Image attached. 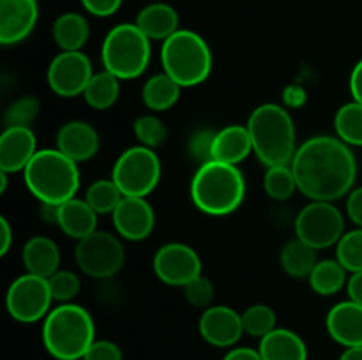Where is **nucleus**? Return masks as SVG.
Segmentation results:
<instances>
[{
	"mask_svg": "<svg viewBox=\"0 0 362 360\" xmlns=\"http://www.w3.org/2000/svg\"><path fill=\"white\" fill-rule=\"evenodd\" d=\"M297 189L311 201H334L352 191L357 161L349 145L334 136H315L297 147L290 162Z\"/></svg>",
	"mask_w": 362,
	"mask_h": 360,
	"instance_id": "nucleus-1",
	"label": "nucleus"
},
{
	"mask_svg": "<svg viewBox=\"0 0 362 360\" xmlns=\"http://www.w3.org/2000/svg\"><path fill=\"white\" fill-rule=\"evenodd\" d=\"M191 200L207 215L221 217L235 212L246 196V180L233 164L209 161L198 166L191 180Z\"/></svg>",
	"mask_w": 362,
	"mask_h": 360,
	"instance_id": "nucleus-2",
	"label": "nucleus"
},
{
	"mask_svg": "<svg viewBox=\"0 0 362 360\" xmlns=\"http://www.w3.org/2000/svg\"><path fill=\"white\" fill-rule=\"evenodd\" d=\"M253 152L267 168L288 166L297 152L296 124L283 106L265 102L247 119Z\"/></svg>",
	"mask_w": 362,
	"mask_h": 360,
	"instance_id": "nucleus-3",
	"label": "nucleus"
},
{
	"mask_svg": "<svg viewBox=\"0 0 362 360\" xmlns=\"http://www.w3.org/2000/svg\"><path fill=\"white\" fill-rule=\"evenodd\" d=\"M95 341V325L90 313L78 304H60L42 323V344L57 360H83Z\"/></svg>",
	"mask_w": 362,
	"mask_h": 360,
	"instance_id": "nucleus-4",
	"label": "nucleus"
},
{
	"mask_svg": "<svg viewBox=\"0 0 362 360\" xmlns=\"http://www.w3.org/2000/svg\"><path fill=\"white\" fill-rule=\"evenodd\" d=\"M76 164L59 148H42L25 166V186L42 205H62L80 189V169Z\"/></svg>",
	"mask_w": 362,
	"mask_h": 360,
	"instance_id": "nucleus-5",
	"label": "nucleus"
},
{
	"mask_svg": "<svg viewBox=\"0 0 362 360\" xmlns=\"http://www.w3.org/2000/svg\"><path fill=\"white\" fill-rule=\"evenodd\" d=\"M163 73L180 87H197L204 83L212 71V52L207 41L193 30L180 28L161 46Z\"/></svg>",
	"mask_w": 362,
	"mask_h": 360,
	"instance_id": "nucleus-6",
	"label": "nucleus"
},
{
	"mask_svg": "<svg viewBox=\"0 0 362 360\" xmlns=\"http://www.w3.org/2000/svg\"><path fill=\"white\" fill-rule=\"evenodd\" d=\"M106 71L119 80H134L151 62V39L136 23H120L106 34L101 48Z\"/></svg>",
	"mask_w": 362,
	"mask_h": 360,
	"instance_id": "nucleus-7",
	"label": "nucleus"
},
{
	"mask_svg": "<svg viewBox=\"0 0 362 360\" xmlns=\"http://www.w3.org/2000/svg\"><path fill=\"white\" fill-rule=\"evenodd\" d=\"M161 161L154 148L136 145L119 155L112 169V180L124 196L145 198L158 187Z\"/></svg>",
	"mask_w": 362,
	"mask_h": 360,
	"instance_id": "nucleus-8",
	"label": "nucleus"
},
{
	"mask_svg": "<svg viewBox=\"0 0 362 360\" xmlns=\"http://www.w3.org/2000/svg\"><path fill=\"white\" fill-rule=\"evenodd\" d=\"M124 258L122 242L113 233L101 229L78 240L74 249L78 268L92 279L113 277L122 268Z\"/></svg>",
	"mask_w": 362,
	"mask_h": 360,
	"instance_id": "nucleus-9",
	"label": "nucleus"
},
{
	"mask_svg": "<svg viewBox=\"0 0 362 360\" xmlns=\"http://www.w3.org/2000/svg\"><path fill=\"white\" fill-rule=\"evenodd\" d=\"M345 219L332 201H311L297 214V239L315 249L336 246L345 235Z\"/></svg>",
	"mask_w": 362,
	"mask_h": 360,
	"instance_id": "nucleus-10",
	"label": "nucleus"
},
{
	"mask_svg": "<svg viewBox=\"0 0 362 360\" xmlns=\"http://www.w3.org/2000/svg\"><path fill=\"white\" fill-rule=\"evenodd\" d=\"M53 302L48 279L23 274L11 282L6 293L7 313L20 323H35L48 316Z\"/></svg>",
	"mask_w": 362,
	"mask_h": 360,
	"instance_id": "nucleus-11",
	"label": "nucleus"
},
{
	"mask_svg": "<svg viewBox=\"0 0 362 360\" xmlns=\"http://www.w3.org/2000/svg\"><path fill=\"white\" fill-rule=\"evenodd\" d=\"M92 76V62L83 52H60L48 66V85L60 97L83 95Z\"/></svg>",
	"mask_w": 362,
	"mask_h": 360,
	"instance_id": "nucleus-12",
	"label": "nucleus"
},
{
	"mask_svg": "<svg viewBox=\"0 0 362 360\" xmlns=\"http://www.w3.org/2000/svg\"><path fill=\"white\" fill-rule=\"evenodd\" d=\"M154 272L161 282L168 286H186L202 275V260L193 247L182 242L165 244L156 253Z\"/></svg>",
	"mask_w": 362,
	"mask_h": 360,
	"instance_id": "nucleus-13",
	"label": "nucleus"
},
{
	"mask_svg": "<svg viewBox=\"0 0 362 360\" xmlns=\"http://www.w3.org/2000/svg\"><path fill=\"white\" fill-rule=\"evenodd\" d=\"M198 330L211 346L232 348L244 335L243 314L228 306H211L202 313Z\"/></svg>",
	"mask_w": 362,
	"mask_h": 360,
	"instance_id": "nucleus-14",
	"label": "nucleus"
},
{
	"mask_svg": "<svg viewBox=\"0 0 362 360\" xmlns=\"http://www.w3.org/2000/svg\"><path fill=\"white\" fill-rule=\"evenodd\" d=\"M112 217L117 233L131 242L147 239L156 224L151 203L145 198L138 196H124L119 207L113 210Z\"/></svg>",
	"mask_w": 362,
	"mask_h": 360,
	"instance_id": "nucleus-15",
	"label": "nucleus"
},
{
	"mask_svg": "<svg viewBox=\"0 0 362 360\" xmlns=\"http://www.w3.org/2000/svg\"><path fill=\"white\" fill-rule=\"evenodd\" d=\"M39 18L35 0H0V42L18 44L34 30Z\"/></svg>",
	"mask_w": 362,
	"mask_h": 360,
	"instance_id": "nucleus-16",
	"label": "nucleus"
},
{
	"mask_svg": "<svg viewBox=\"0 0 362 360\" xmlns=\"http://www.w3.org/2000/svg\"><path fill=\"white\" fill-rule=\"evenodd\" d=\"M37 154V141L30 127H6L0 136V169L6 173L23 172Z\"/></svg>",
	"mask_w": 362,
	"mask_h": 360,
	"instance_id": "nucleus-17",
	"label": "nucleus"
},
{
	"mask_svg": "<svg viewBox=\"0 0 362 360\" xmlns=\"http://www.w3.org/2000/svg\"><path fill=\"white\" fill-rule=\"evenodd\" d=\"M329 335L345 348L362 346V306L345 300L332 307L325 318Z\"/></svg>",
	"mask_w": 362,
	"mask_h": 360,
	"instance_id": "nucleus-18",
	"label": "nucleus"
},
{
	"mask_svg": "<svg viewBox=\"0 0 362 360\" xmlns=\"http://www.w3.org/2000/svg\"><path fill=\"white\" fill-rule=\"evenodd\" d=\"M57 148L73 161H88L99 150V134L90 124L73 120L64 124L57 133Z\"/></svg>",
	"mask_w": 362,
	"mask_h": 360,
	"instance_id": "nucleus-19",
	"label": "nucleus"
},
{
	"mask_svg": "<svg viewBox=\"0 0 362 360\" xmlns=\"http://www.w3.org/2000/svg\"><path fill=\"white\" fill-rule=\"evenodd\" d=\"M57 224L60 226L67 236L74 240H81L92 235L98 226V214L94 208L80 198H71L57 207Z\"/></svg>",
	"mask_w": 362,
	"mask_h": 360,
	"instance_id": "nucleus-20",
	"label": "nucleus"
},
{
	"mask_svg": "<svg viewBox=\"0 0 362 360\" xmlns=\"http://www.w3.org/2000/svg\"><path fill=\"white\" fill-rule=\"evenodd\" d=\"M253 152L250 131L244 126H226L218 131L212 141V161L237 166Z\"/></svg>",
	"mask_w": 362,
	"mask_h": 360,
	"instance_id": "nucleus-21",
	"label": "nucleus"
},
{
	"mask_svg": "<svg viewBox=\"0 0 362 360\" xmlns=\"http://www.w3.org/2000/svg\"><path fill=\"white\" fill-rule=\"evenodd\" d=\"M21 260L28 274L39 277H52L60 267V249L49 236L35 235L28 240L21 251Z\"/></svg>",
	"mask_w": 362,
	"mask_h": 360,
	"instance_id": "nucleus-22",
	"label": "nucleus"
},
{
	"mask_svg": "<svg viewBox=\"0 0 362 360\" xmlns=\"http://www.w3.org/2000/svg\"><path fill=\"white\" fill-rule=\"evenodd\" d=\"M136 27L151 41H166L179 28V14L170 4L154 2L145 6L136 16Z\"/></svg>",
	"mask_w": 362,
	"mask_h": 360,
	"instance_id": "nucleus-23",
	"label": "nucleus"
},
{
	"mask_svg": "<svg viewBox=\"0 0 362 360\" xmlns=\"http://www.w3.org/2000/svg\"><path fill=\"white\" fill-rule=\"evenodd\" d=\"M258 352L264 360H308L306 342L288 328H274L262 337Z\"/></svg>",
	"mask_w": 362,
	"mask_h": 360,
	"instance_id": "nucleus-24",
	"label": "nucleus"
},
{
	"mask_svg": "<svg viewBox=\"0 0 362 360\" xmlns=\"http://www.w3.org/2000/svg\"><path fill=\"white\" fill-rule=\"evenodd\" d=\"M52 35L62 52H81L90 37L87 18L78 13H64L53 21Z\"/></svg>",
	"mask_w": 362,
	"mask_h": 360,
	"instance_id": "nucleus-25",
	"label": "nucleus"
},
{
	"mask_svg": "<svg viewBox=\"0 0 362 360\" xmlns=\"http://www.w3.org/2000/svg\"><path fill=\"white\" fill-rule=\"evenodd\" d=\"M180 90L182 87L173 78L161 73L145 81L141 88V99H144V104L152 112H166L179 101Z\"/></svg>",
	"mask_w": 362,
	"mask_h": 360,
	"instance_id": "nucleus-26",
	"label": "nucleus"
},
{
	"mask_svg": "<svg viewBox=\"0 0 362 360\" xmlns=\"http://www.w3.org/2000/svg\"><path fill=\"white\" fill-rule=\"evenodd\" d=\"M279 261H281L283 270H285L290 277H310L315 265L318 263L317 249L308 246V244L303 242L300 239H293L285 244V247L281 249Z\"/></svg>",
	"mask_w": 362,
	"mask_h": 360,
	"instance_id": "nucleus-27",
	"label": "nucleus"
},
{
	"mask_svg": "<svg viewBox=\"0 0 362 360\" xmlns=\"http://www.w3.org/2000/svg\"><path fill=\"white\" fill-rule=\"evenodd\" d=\"M119 78L110 71H101L94 74L88 81L87 88L83 92L85 102L94 109H108L117 102L120 95Z\"/></svg>",
	"mask_w": 362,
	"mask_h": 360,
	"instance_id": "nucleus-28",
	"label": "nucleus"
},
{
	"mask_svg": "<svg viewBox=\"0 0 362 360\" xmlns=\"http://www.w3.org/2000/svg\"><path fill=\"white\" fill-rule=\"evenodd\" d=\"M310 286L322 296L336 295L349 282L346 268L338 260H322L310 274Z\"/></svg>",
	"mask_w": 362,
	"mask_h": 360,
	"instance_id": "nucleus-29",
	"label": "nucleus"
},
{
	"mask_svg": "<svg viewBox=\"0 0 362 360\" xmlns=\"http://www.w3.org/2000/svg\"><path fill=\"white\" fill-rule=\"evenodd\" d=\"M336 136L346 145L362 147V104L357 101L346 102L334 115Z\"/></svg>",
	"mask_w": 362,
	"mask_h": 360,
	"instance_id": "nucleus-30",
	"label": "nucleus"
},
{
	"mask_svg": "<svg viewBox=\"0 0 362 360\" xmlns=\"http://www.w3.org/2000/svg\"><path fill=\"white\" fill-rule=\"evenodd\" d=\"M122 198L124 194L120 193L117 184L113 180L105 179L92 182L87 187V193H85V201L94 208V212L98 215L113 214V210L119 207Z\"/></svg>",
	"mask_w": 362,
	"mask_h": 360,
	"instance_id": "nucleus-31",
	"label": "nucleus"
},
{
	"mask_svg": "<svg viewBox=\"0 0 362 360\" xmlns=\"http://www.w3.org/2000/svg\"><path fill=\"white\" fill-rule=\"evenodd\" d=\"M264 189L269 198L285 201L293 196L297 189V180L292 166H271L264 175Z\"/></svg>",
	"mask_w": 362,
	"mask_h": 360,
	"instance_id": "nucleus-32",
	"label": "nucleus"
},
{
	"mask_svg": "<svg viewBox=\"0 0 362 360\" xmlns=\"http://www.w3.org/2000/svg\"><path fill=\"white\" fill-rule=\"evenodd\" d=\"M244 334L251 337H265L276 328V313L265 304H255L243 313Z\"/></svg>",
	"mask_w": 362,
	"mask_h": 360,
	"instance_id": "nucleus-33",
	"label": "nucleus"
},
{
	"mask_svg": "<svg viewBox=\"0 0 362 360\" xmlns=\"http://www.w3.org/2000/svg\"><path fill=\"white\" fill-rule=\"evenodd\" d=\"M336 260L346 268V272H362V228L345 233L336 244Z\"/></svg>",
	"mask_w": 362,
	"mask_h": 360,
	"instance_id": "nucleus-34",
	"label": "nucleus"
},
{
	"mask_svg": "<svg viewBox=\"0 0 362 360\" xmlns=\"http://www.w3.org/2000/svg\"><path fill=\"white\" fill-rule=\"evenodd\" d=\"M134 136L138 138L140 145L148 148H156L165 143L168 136V129L161 119L156 115H141L134 120Z\"/></svg>",
	"mask_w": 362,
	"mask_h": 360,
	"instance_id": "nucleus-35",
	"label": "nucleus"
},
{
	"mask_svg": "<svg viewBox=\"0 0 362 360\" xmlns=\"http://www.w3.org/2000/svg\"><path fill=\"white\" fill-rule=\"evenodd\" d=\"M39 108H41V106H39V101L35 97H32V95H25V97L16 99V101L6 109V115H4L6 127H30V124L34 122L35 116H37Z\"/></svg>",
	"mask_w": 362,
	"mask_h": 360,
	"instance_id": "nucleus-36",
	"label": "nucleus"
},
{
	"mask_svg": "<svg viewBox=\"0 0 362 360\" xmlns=\"http://www.w3.org/2000/svg\"><path fill=\"white\" fill-rule=\"evenodd\" d=\"M48 284L53 300L62 304L71 302L81 288L80 277L71 270H57L52 277H48Z\"/></svg>",
	"mask_w": 362,
	"mask_h": 360,
	"instance_id": "nucleus-37",
	"label": "nucleus"
},
{
	"mask_svg": "<svg viewBox=\"0 0 362 360\" xmlns=\"http://www.w3.org/2000/svg\"><path fill=\"white\" fill-rule=\"evenodd\" d=\"M184 296L193 307L207 309L214 300V284L205 275H198L197 279L184 286Z\"/></svg>",
	"mask_w": 362,
	"mask_h": 360,
	"instance_id": "nucleus-38",
	"label": "nucleus"
},
{
	"mask_svg": "<svg viewBox=\"0 0 362 360\" xmlns=\"http://www.w3.org/2000/svg\"><path fill=\"white\" fill-rule=\"evenodd\" d=\"M216 133L209 129H200L193 134L189 141V154L194 161L200 164L212 161V141H214Z\"/></svg>",
	"mask_w": 362,
	"mask_h": 360,
	"instance_id": "nucleus-39",
	"label": "nucleus"
},
{
	"mask_svg": "<svg viewBox=\"0 0 362 360\" xmlns=\"http://www.w3.org/2000/svg\"><path fill=\"white\" fill-rule=\"evenodd\" d=\"M83 360H124L122 352L113 341L106 339H95L88 352L85 353Z\"/></svg>",
	"mask_w": 362,
	"mask_h": 360,
	"instance_id": "nucleus-40",
	"label": "nucleus"
},
{
	"mask_svg": "<svg viewBox=\"0 0 362 360\" xmlns=\"http://www.w3.org/2000/svg\"><path fill=\"white\" fill-rule=\"evenodd\" d=\"M81 6L85 7V11L94 16L106 18L115 14L117 11L122 6V0H81Z\"/></svg>",
	"mask_w": 362,
	"mask_h": 360,
	"instance_id": "nucleus-41",
	"label": "nucleus"
},
{
	"mask_svg": "<svg viewBox=\"0 0 362 360\" xmlns=\"http://www.w3.org/2000/svg\"><path fill=\"white\" fill-rule=\"evenodd\" d=\"M346 214H349L350 221L357 228H362V186L349 193V198H346Z\"/></svg>",
	"mask_w": 362,
	"mask_h": 360,
	"instance_id": "nucleus-42",
	"label": "nucleus"
},
{
	"mask_svg": "<svg viewBox=\"0 0 362 360\" xmlns=\"http://www.w3.org/2000/svg\"><path fill=\"white\" fill-rule=\"evenodd\" d=\"M350 94H352L354 101L362 104V60L356 64L350 74Z\"/></svg>",
	"mask_w": 362,
	"mask_h": 360,
	"instance_id": "nucleus-43",
	"label": "nucleus"
},
{
	"mask_svg": "<svg viewBox=\"0 0 362 360\" xmlns=\"http://www.w3.org/2000/svg\"><path fill=\"white\" fill-rule=\"evenodd\" d=\"M223 360H264L262 359L260 352L253 348H247V346H240V348H232Z\"/></svg>",
	"mask_w": 362,
	"mask_h": 360,
	"instance_id": "nucleus-44",
	"label": "nucleus"
},
{
	"mask_svg": "<svg viewBox=\"0 0 362 360\" xmlns=\"http://www.w3.org/2000/svg\"><path fill=\"white\" fill-rule=\"evenodd\" d=\"M13 244V229L6 217H0V256H6Z\"/></svg>",
	"mask_w": 362,
	"mask_h": 360,
	"instance_id": "nucleus-45",
	"label": "nucleus"
},
{
	"mask_svg": "<svg viewBox=\"0 0 362 360\" xmlns=\"http://www.w3.org/2000/svg\"><path fill=\"white\" fill-rule=\"evenodd\" d=\"M346 292H349L350 300L362 306V272H356L346 282Z\"/></svg>",
	"mask_w": 362,
	"mask_h": 360,
	"instance_id": "nucleus-46",
	"label": "nucleus"
},
{
	"mask_svg": "<svg viewBox=\"0 0 362 360\" xmlns=\"http://www.w3.org/2000/svg\"><path fill=\"white\" fill-rule=\"evenodd\" d=\"M285 101L288 106H299L304 101V92L299 87H288L285 92Z\"/></svg>",
	"mask_w": 362,
	"mask_h": 360,
	"instance_id": "nucleus-47",
	"label": "nucleus"
},
{
	"mask_svg": "<svg viewBox=\"0 0 362 360\" xmlns=\"http://www.w3.org/2000/svg\"><path fill=\"white\" fill-rule=\"evenodd\" d=\"M339 360H362V346H352V348H345L341 353Z\"/></svg>",
	"mask_w": 362,
	"mask_h": 360,
	"instance_id": "nucleus-48",
	"label": "nucleus"
},
{
	"mask_svg": "<svg viewBox=\"0 0 362 360\" xmlns=\"http://www.w3.org/2000/svg\"><path fill=\"white\" fill-rule=\"evenodd\" d=\"M7 189V173L0 169V193H6Z\"/></svg>",
	"mask_w": 362,
	"mask_h": 360,
	"instance_id": "nucleus-49",
	"label": "nucleus"
}]
</instances>
